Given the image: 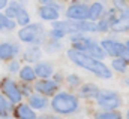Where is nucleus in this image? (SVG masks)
I'll return each instance as SVG.
<instances>
[{
  "mask_svg": "<svg viewBox=\"0 0 129 119\" xmlns=\"http://www.w3.org/2000/svg\"><path fill=\"white\" fill-rule=\"evenodd\" d=\"M42 36H44V28L41 26H38V24L24 27V28L20 30V33H18V37L23 42H30V43L39 42L42 39Z\"/></svg>",
  "mask_w": 129,
  "mask_h": 119,
  "instance_id": "4",
  "label": "nucleus"
},
{
  "mask_svg": "<svg viewBox=\"0 0 129 119\" xmlns=\"http://www.w3.org/2000/svg\"><path fill=\"white\" fill-rule=\"evenodd\" d=\"M68 55H69V58L72 60L77 66H80L83 68H87V70H92L96 76H101L104 79H110L111 78L110 68L102 61L93 58V57H90V55H87L84 52H80L77 49H69L68 51Z\"/></svg>",
  "mask_w": 129,
  "mask_h": 119,
  "instance_id": "1",
  "label": "nucleus"
},
{
  "mask_svg": "<svg viewBox=\"0 0 129 119\" xmlns=\"http://www.w3.org/2000/svg\"><path fill=\"white\" fill-rule=\"evenodd\" d=\"M6 4H8V2H5V0H0V9L6 8Z\"/></svg>",
  "mask_w": 129,
  "mask_h": 119,
  "instance_id": "31",
  "label": "nucleus"
},
{
  "mask_svg": "<svg viewBox=\"0 0 129 119\" xmlns=\"http://www.w3.org/2000/svg\"><path fill=\"white\" fill-rule=\"evenodd\" d=\"M86 51H87V55H90V57H93V58H104V55H105V52H104V49H101V46L96 45V43H93L92 40H90V43L87 45V48H86Z\"/></svg>",
  "mask_w": 129,
  "mask_h": 119,
  "instance_id": "14",
  "label": "nucleus"
},
{
  "mask_svg": "<svg viewBox=\"0 0 129 119\" xmlns=\"http://www.w3.org/2000/svg\"><path fill=\"white\" fill-rule=\"evenodd\" d=\"M102 10H104V6H102V3H93L92 6H90V12H89V20H92V21H95L98 20L101 15H102Z\"/></svg>",
  "mask_w": 129,
  "mask_h": 119,
  "instance_id": "17",
  "label": "nucleus"
},
{
  "mask_svg": "<svg viewBox=\"0 0 129 119\" xmlns=\"http://www.w3.org/2000/svg\"><path fill=\"white\" fill-rule=\"evenodd\" d=\"M89 12H90V8L87 4L74 3L68 8L66 15H68V18L75 20V21H86V18H89Z\"/></svg>",
  "mask_w": 129,
  "mask_h": 119,
  "instance_id": "7",
  "label": "nucleus"
},
{
  "mask_svg": "<svg viewBox=\"0 0 129 119\" xmlns=\"http://www.w3.org/2000/svg\"><path fill=\"white\" fill-rule=\"evenodd\" d=\"M35 89L39 91L41 94H45V95H51L56 89H57V84L54 80H48V79H44V80H39L36 85H35Z\"/></svg>",
  "mask_w": 129,
  "mask_h": 119,
  "instance_id": "10",
  "label": "nucleus"
},
{
  "mask_svg": "<svg viewBox=\"0 0 129 119\" xmlns=\"http://www.w3.org/2000/svg\"><path fill=\"white\" fill-rule=\"evenodd\" d=\"M44 6L39 9V15L44 18V20H48V21H54L59 18V12H57V8L50 4L47 0H44Z\"/></svg>",
  "mask_w": 129,
  "mask_h": 119,
  "instance_id": "8",
  "label": "nucleus"
},
{
  "mask_svg": "<svg viewBox=\"0 0 129 119\" xmlns=\"http://www.w3.org/2000/svg\"><path fill=\"white\" fill-rule=\"evenodd\" d=\"M96 119H122V115L117 113V112H104V113H98L96 115Z\"/></svg>",
  "mask_w": 129,
  "mask_h": 119,
  "instance_id": "22",
  "label": "nucleus"
},
{
  "mask_svg": "<svg viewBox=\"0 0 129 119\" xmlns=\"http://www.w3.org/2000/svg\"><path fill=\"white\" fill-rule=\"evenodd\" d=\"M9 112H11V104L6 101L5 97L0 95V115H2V116H8Z\"/></svg>",
  "mask_w": 129,
  "mask_h": 119,
  "instance_id": "21",
  "label": "nucleus"
},
{
  "mask_svg": "<svg viewBox=\"0 0 129 119\" xmlns=\"http://www.w3.org/2000/svg\"><path fill=\"white\" fill-rule=\"evenodd\" d=\"M99 89L95 86V85H84L81 88V95L83 97H98L99 95Z\"/></svg>",
  "mask_w": 129,
  "mask_h": 119,
  "instance_id": "19",
  "label": "nucleus"
},
{
  "mask_svg": "<svg viewBox=\"0 0 129 119\" xmlns=\"http://www.w3.org/2000/svg\"><path fill=\"white\" fill-rule=\"evenodd\" d=\"M64 34V31H62V30H59V28H53L51 30V36L54 37V39H60V37H63Z\"/></svg>",
  "mask_w": 129,
  "mask_h": 119,
  "instance_id": "27",
  "label": "nucleus"
},
{
  "mask_svg": "<svg viewBox=\"0 0 129 119\" xmlns=\"http://www.w3.org/2000/svg\"><path fill=\"white\" fill-rule=\"evenodd\" d=\"M47 103H48L47 98L41 97V95H30V100H29V104L33 109H44L47 106Z\"/></svg>",
  "mask_w": 129,
  "mask_h": 119,
  "instance_id": "15",
  "label": "nucleus"
},
{
  "mask_svg": "<svg viewBox=\"0 0 129 119\" xmlns=\"http://www.w3.org/2000/svg\"><path fill=\"white\" fill-rule=\"evenodd\" d=\"M51 106H53L54 112L68 115V113H72L78 109V101H77V97H74L72 94L60 92L53 98Z\"/></svg>",
  "mask_w": 129,
  "mask_h": 119,
  "instance_id": "2",
  "label": "nucleus"
},
{
  "mask_svg": "<svg viewBox=\"0 0 129 119\" xmlns=\"http://www.w3.org/2000/svg\"><path fill=\"white\" fill-rule=\"evenodd\" d=\"M78 80H80V79H78L77 76H74V74L68 76V82H69L71 85H77V84H78Z\"/></svg>",
  "mask_w": 129,
  "mask_h": 119,
  "instance_id": "29",
  "label": "nucleus"
},
{
  "mask_svg": "<svg viewBox=\"0 0 129 119\" xmlns=\"http://www.w3.org/2000/svg\"><path fill=\"white\" fill-rule=\"evenodd\" d=\"M102 49H105V52L111 57H120L126 62H129V49L120 42L105 39L102 40Z\"/></svg>",
  "mask_w": 129,
  "mask_h": 119,
  "instance_id": "3",
  "label": "nucleus"
},
{
  "mask_svg": "<svg viewBox=\"0 0 129 119\" xmlns=\"http://www.w3.org/2000/svg\"><path fill=\"white\" fill-rule=\"evenodd\" d=\"M114 6H116V8H120V9H123V10L126 9V3H122V2H116Z\"/></svg>",
  "mask_w": 129,
  "mask_h": 119,
  "instance_id": "30",
  "label": "nucleus"
},
{
  "mask_svg": "<svg viewBox=\"0 0 129 119\" xmlns=\"http://www.w3.org/2000/svg\"><path fill=\"white\" fill-rule=\"evenodd\" d=\"M17 20H18V24H21V26H26V24H29V14H27L24 9H21V10L18 12V16H17Z\"/></svg>",
  "mask_w": 129,
  "mask_h": 119,
  "instance_id": "25",
  "label": "nucleus"
},
{
  "mask_svg": "<svg viewBox=\"0 0 129 119\" xmlns=\"http://www.w3.org/2000/svg\"><path fill=\"white\" fill-rule=\"evenodd\" d=\"M126 118H128V119H129V110H128V116H126Z\"/></svg>",
  "mask_w": 129,
  "mask_h": 119,
  "instance_id": "34",
  "label": "nucleus"
},
{
  "mask_svg": "<svg viewBox=\"0 0 129 119\" xmlns=\"http://www.w3.org/2000/svg\"><path fill=\"white\" fill-rule=\"evenodd\" d=\"M113 68L117 70V72H120V73H125V70H126V61L122 58H116L113 61Z\"/></svg>",
  "mask_w": 129,
  "mask_h": 119,
  "instance_id": "23",
  "label": "nucleus"
},
{
  "mask_svg": "<svg viewBox=\"0 0 129 119\" xmlns=\"http://www.w3.org/2000/svg\"><path fill=\"white\" fill-rule=\"evenodd\" d=\"M111 28L114 31H126V30H129V9L123 10V14L111 24Z\"/></svg>",
  "mask_w": 129,
  "mask_h": 119,
  "instance_id": "9",
  "label": "nucleus"
},
{
  "mask_svg": "<svg viewBox=\"0 0 129 119\" xmlns=\"http://www.w3.org/2000/svg\"><path fill=\"white\" fill-rule=\"evenodd\" d=\"M15 116L18 119H36V115L29 107V104H20L15 109Z\"/></svg>",
  "mask_w": 129,
  "mask_h": 119,
  "instance_id": "12",
  "label": "nucleus"
},
{
  "mask_svg": "<svg viewBox=\"0 0 129 119\" xmlns=\"http://www.w3.org/2000/svg\"><path fill=\"white\" fill-rule=\"evenodd\" d=\"M20 68V64H18V61H12L11 62V66H9V70L12 72V73H17V70Z\"/></svg>",
  "mask_w": 129,
  "mask_h": 119,
  "instance_id": "28",
  "label": "nucleus"
},
{
  "mask_svg": "<svg viewBox=\"0 0 129 119\" xmlns=\"http://www.w3.org/2000/svg\"><path fill=\"white\" fill-rule=\"evenodd\" d=\"M35 73H36L39 78L47 79L48 76L53 74V67H51L48 62H39V64H36V67H35Z\"/></svg>",
  "mask_w": 129,
  "mask_h": 119,
  "instance_id": "13",
  "label": "nucleus"
},
{
  "mask_svg": "<svg viewBox=\"0 0 129 119\" xmlns=\"http://www.w3.org/2000/svg\"><path fill=\"white\" fill-rule=\"evenodd\" d=\"M110 27H111V22L107 21V20H102V21L98 24V30H99V31H107Z\"/></svg>",
  "mask_w": 129,
  "mask_h": 119,
  "instance_id": "26",
  "label": "nucleus"
},
{
  "mask_svg": "<svg viewBox=\"0 0 129 119\" xmlns=\"http://www.w3.org/2000/svg\"><path fill=\"white\" fill-rule=\"evenodd\" d=\"M75 28L77 31H98V24L95 22H89V21H80L75 22Z\"/></svg>",
  "mask_w": 129,
  "mask_h": 119,
  "instance_id": "16",
  "label": "nucleus"
},
{
  "mask_svg": "<svg viewBox=\"0 0 129 119\" xmlns=\"http://www.w3.org/2000/svg\"><path fill=\"white\" fill-rule=\"evenodd\" d=\"M96 98L98 103L105 109H117L122 104L120 97L116 92H111V91H101Z\"/></svg>",
  "mask_w": 129,
  "mask_h": 119,
  "instance_id": "6",
  "label": "nucleus"
},
{
  "mask_svg": "<svg viewBox=\"0 0 129 119\" xmlns=\"http://www.w3.org/2000/svg\"><path fill=\"white\" fill-rule=\"evenodd\" d=\"M0 86H2V91L5 92V95L9 98V101H12V103H20V101H21L23 92H21V89L18 88V85H17L14 80H11V79H3Z\"/></svg>",
  "mask_w": 129,
  "mask_h": 119,
  "instance_id": "5",
  "label": "nucleus"
},
{
  "mask_svg": "<svg viewBox=\"0 0 129 119\" xmlns=\"http://www.w3.org/2000/svg\"><path fill=\"white\" fill-rule=\"evenodd\" d=\"M15 27V22L12 20H9L6 15H2L0 14V30L2 28H8V30H12Z\"/></svg>",
  "mask_w": 129,
  "mask_h": 119,
  "instance_id": "20",
  "label": "nucleus"
},
{
  "mask_svg": "<svg viewBox=\"0 0 129 119\" xmlns=\"http://www.w3.org/2000/svg\"><path fill=\"white\" fill-rule=\"evenodd\" d=\"M41 119H56V118H51V116H44V118H41Z\"/></svg>",
  "mask_w": 129,
  "mask_h": 119,
  "instance_id": "32",
  "label": "nucleus"
},
{
  "mask_svg": "<svg viewBox=\"0 0 129 119\" xmlns=\"http://www.w3.org/2000/svg\"><path fill=\"white\" fill-rule=\"evenodd\" d=\"M126 48H128V49H129V40H128V45H126Z\"/></svg>",
  "mask_w": 129,
  "mask_h": 119,
  "instance_id": "33",
  "label": "nucleus"
},
{
  "mask_svg": "<svg viewBox=\"0 0 129 119\" xmlns=\"http://www.w3.org/2000/svg\"><path fill=\"white\" fill-rule=\"evenodd\" d=\"M126 84H129V79H128V80H126Z\"/></svg>",
  "mask_w": 129,
  "mask_h": 119,
  "instance_id": "35",
  "label": "nucleus"
},
{
  "mask_svg": "<svg viewBox=\"0 0 129 119\" xmlns=\"http://www.w3.org/2000/svg\"><path fill=\"white\" fill-rule=\"evenodd\" d=\"M35 76H36L35 68L29 67V66L23 67V68H21V72H20V78H21L23 80H26V82H32L33 79H35Z\"/></svg>",
  "mask_w": 129,
  "mask_h": 119,
  "instance_id": "18",
  "label": "nucleus"
},
{
  "mask_svg": "<svg viewBox=\"0 0 129 119\" xmlns=\"http://www.w3.org/2000/svg\"><path fill=\"white\" fill-rule=\"evenodd\" d=\"M39 57H41V52H39V49H36V48L29 49V51L26 52V58L29 60V61H38Z\"/></svg>",
  "mask_w": 129,
  "mask_h": 119,
  "instance_id": "24",
  "label": "nucleus"
},
{
  "mask_svg": "<svg viewBox=\"0 0 129 119\" xmlns=\"http://www.w3.org/2000/svg\"><path fill=\"white\" fill-rule=\"evenodd\" d=\"M18 54V46L12 43H0V60H11Z\"/></svg>",
  "mask_w": 129,
  "mask_h": 119,
  "instance_id": "11",
  "label": "nucleus"
}]
</instances>
